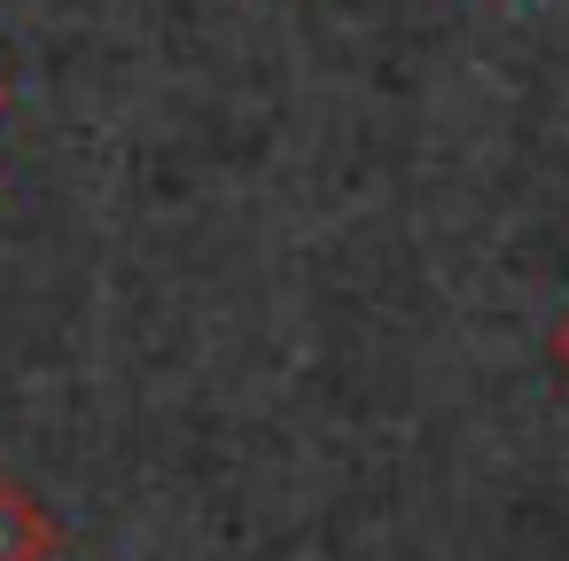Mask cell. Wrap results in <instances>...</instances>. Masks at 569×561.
Returning a JSON list of instances; mask_svg holds the SVG:
<instances>
[{"mask_svg": "<svg viewBox=\"0 0 569 561\" xmlns=\"http://www.w3.org/2000/svg\"><path fill=\"white\" fill-rule=\"evenodd\" d=\"M48 545H56L48 514L17 483H0V561H48Z\"/></svg>", "mask_w": 569, "mask_h": 561, "instance_id": "1", "label": "cell"}, {"mask_svg": "<svg viewBox=\"0 0 569 561\" xmlns=\"http://www.w3.org/2000/svg\"><path fill=\"white\" fill-rule=\"evenodd\" d=\"M553 367H561V374H569V312H561V320H553Z\"/></svg>", "mask_w": 569, "mask_h": 561, "instance_id": "2", "label": "cell"}]
</instances>
